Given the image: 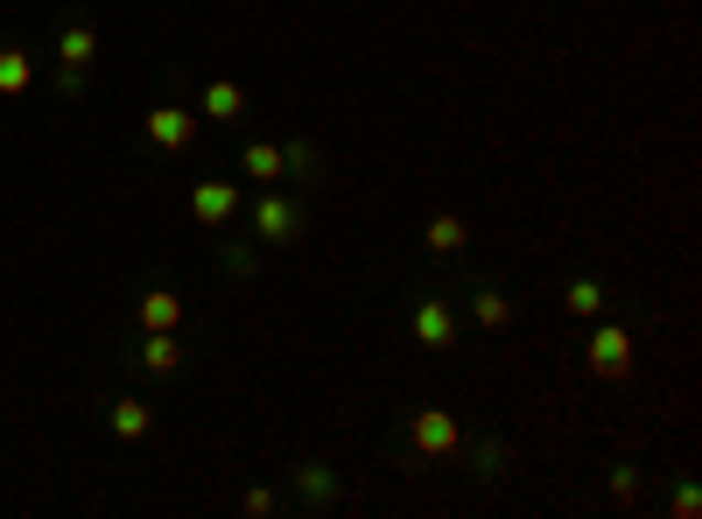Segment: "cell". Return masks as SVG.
Returning <instances> with one entry per match:
<instances>
[{
    "label": "cell",
    "instance_id": "cell-17",
    "mask_svg": "<svg viewBox=\"0 0 702 519\" xmlns=\"http://www.w3.org/2000/svg\"><path fill=\"white\" fill-rule=\"evenodd\" d=\"M281 162H289L295 176H310V169H316V148H310V141H289V148H281Z\"/></svg>",
    "mask_w": 702,
    "mask_h": 519
},
{
    "label": "cell",
    "instance_id": "cell-10",
    "mask_svg": "<svg viewBox=\"0 0 702 519\" xmlns=\"http://www.w3.org/2000/svg\"><path fill=\"white\" fill-rule=\"evenodd\" d=\"M246 176H253V183H281V176H289L281 148L274 141H253V148H246Z\"/></svg>",
    "mask_w": 702,
    "mask_h": 519
},
{
    "label": "cell",
    "instance_id": "cell-14",
    "mask_svg": "<svg viewBox=\"0 0 702 519\" xmlns=\"http://www.w3.org/2000/svg\"><path fill=\"white\" fill-rule=\"evenodd\" d=\"M429 253H464V218L435 210V218H429Z\"/></svg>",
    "mask_w": 702,
    "mask_h": 519
},
{
    "label": "cell",
    "instance_id": "cell-11",
    "mask_svg": "<svg viewBox=\"0 0 702 519\" xmlns=\"http://www.w3.org/2000/svg\"><path fill=\"white\" fill-rule=\"evenodd\" d=\"M141 323H148V331H176V323H183V302L169 295V288H155V295H141Z\"/></svg>",
    "mask_w": 702,
    "mask_h": 519
},
{
    "label": "cell",
    "instance_id": "cell-15",
    "mask_svg": "<svg viewBox=\"0 0 702 519\" xmlns=\"http://www.w3.org/2000/svg\"><path fill=\"white\" fill-rule=\"evenodd\" d=\"M471 316H478L485 331H506V323H514V302H506V295H492V288H485V295L471 302Z\"/></svg>",
    "mask_w": 702,
    "mask_h": 519
},
{
    "label": "cell",
    "instance_id": "cell-3",
    "mask_svg": "<svg viewBox=\"0 0 702 519\" xmlns=\"http://www.w3.org/2000/svg\"><path fill=\"white\" fill-rule=\"evenodd\" d=\"M408 442H414V450H422V456H450V450H457V414H443V408H429V414H414V429H408Z\"/></svg>",
    "mask_w": 702,
    "mask_h": 519
},
{
    "label": "cell",
    "instance_id": "cell-9",
    "mask_svg": "<svg viewBox=\"0 0 702 519\" xmlns=\"http://www.w3.org/2000/svg\"><path fill=\"white\" fill-rule=\"evenodd\" d=\"M29 85H35V64H29V50H0V99H22Z\"/></svg>",
    "mask_w": 702,
    "mask_h": 519
},
{
    "label": "cell",
    "instance_id": "cell-12",
    "mask_svg": "<svg viewBox=\"0 0 702 519\" xmlns=\"http://www.w3.org/2000/svg\"><path fill=\"white\" fill-rule=\"evenodd\" d=\"M148 429H155V414H148V400H120V408H112V435L141 442Z\"/></svg>",
    "mask_w": 702,
    "mask_h": 519
},
{
    "label": "cell",
    "instance_id": "cell-1",
    "mask_svg": "<svg viewBox=\"0 0 702 519\" xmlns=\"http://www.w3.org/2000/svg\"><path fill=\"white\" fill-rule=\"evenodd\" d=\"M253 233H260V246H289V239L302 233V210H295L289 197H281L274 183H268V197L253 204Z\"/></svg>",
    "mask_w": 702,
    "mask_h": 519
},
{
    "label": "cell",
    "instance_id": "cell-6",
    "mask_svg": "<svg viewBox=\"0 0 702 519\" xmlns=\"http://www.w3.org/2000/svg\"><path fill=\"white\" fill-rule=\"evenodd\" d=\"M148 133H155V148H190V112H176V106H155L148 112Z\"/></svg>",
    "mask_w": 702,
    "mask_h": 519
},
{
    "label": "cell",
    "instance_id": "cell-8",
    "mask_svg": "<svg viewBox=\"0 0 702 519\" xmlns=\"http://www.w3.org/2000/svg\"><path fill=\"white\" fill-rule=\"evenodd\" d=\"M246 112V91L233 85V78H212L204 85V120H239Z\"/></svg>",
    "mask_w": 702,
    "mask_h": 519
},
{
    "label": "cell",
    "instance_id": "cell-4",
    "mask_svg": "<svg viewBox=\"0 0 702 519\" xmlns=\"http://www.w3.org/2000/svg\"><path fill=\"white\" fill-rule=\"evenodd\" d=\"M233 210H239V190L233 183H197V190H190V218H197V225H225V218H233Z\"/></svg>",
    "mask_w": 702,
    "mask_h": 519
},
{
    "label": "cell",
    "instance_id": "cell-7",
    "mask_svg": "<svg viewBox=\"0 0 702 519\" xmlns=\"http://www.w3.org/2000/svg\"><path fill=\"white\" fill-rule=\"evenodd\" d=\"M414 337H422V344H435V352H443V344L457 337V316H450L443 302H422V310H414Z\"/></svg>",
    "mask_w": 702,
    "mask_h": 519
},
{
    "label": "cell",
    "instance_id": "cell-2",
    "mask_svg": "<svg viewBox=\"0 0 702 519\" xmlns=\"http://www.w3.org/2000/svg\"><path fill=\"white\" fill-rule=\"evenodd\" d=\"M591 372L597 379H625V372H633V337H625L618 323H604V331L591 337Z\"/></svg>",
    "mask_w": 702,
    "mask_h": 519
},
{
    "label": "cell",
    "instance_id": "cell-5",
    "mask_svg": "<svg viewBox=\"0 0 702 519\" xmlns=\"http://www.w3.org/2000/svg\"><path fill=\"white\" fill-rule=\"evenodd\" d=\"M56 56H64V91H78V85H85V64L99 56V35H91V29H64Z\"/></svg>",
    "mask_w": 702,
    "mask_h": 519
},
{
    "label": "cell",
    "instance_id": "cell-13",
    "mask_svg": "<svg viewBox=\"0 0 702 519\" xmlns=\"http://www.w3.org/2000/svg\"><path fill=\"white\" fill-rule=\"evenodd\" d=\"M141 365H148V372H176V365H183L176 337H169V331H148V344H141Z\"/></svg>",
    "mask_w": 702,
    "mask_h": 519
},
{
    "label": "cell",
    "instance_id": "cell-16",
    "mask_svg": "<svg viewBox=\"0 0 702 519\" xmlns=\"http://www.w3.org/2000/svg\"><path fill=\"white\" fill-rule=\"evenodd\" d=\"M569 310H576V316H597V310H604V288H597V281H576V288H569Z\"/></svg>",
    "mask_w": 702,
    "mask_h": 519
}]
</instances>
